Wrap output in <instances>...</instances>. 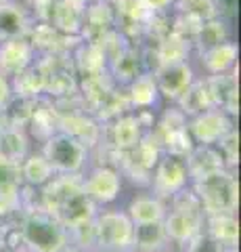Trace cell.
I'll return each instance as SVG.
<instances>
[{
    "label": "cell",
    "mask_w": 241,
    "mask_h": 252,
    "mask_svg": "<svg viewBox=\"0 0 241 252\" xmlns=\"http://www.w3.org/2000/svg\"><path fill=\"white\" fill-rule=\"evenodd\" d=\"M19 175L23 183H27L29 187H44L55 177V170L51 168L46 158L38 152V154H27L23 158V162L19 164Z\"/></svg>",
    "instance_id": "cell-24"
},
{
    "label": "cell",
    "mask_w": 241,
    "mask_h": 252,
    "mask_svg": "<svg viewBox=\"0 0 241 252\" xmlns=\"http://www.w3.org/2000/svg\"><path fill=\"white\" fill-rule=\"evenodd\" d=\"M13 86V97L15 99H40L44 94V74L40 65L34 61V65H29L26 72H21L19 76H15L11 80Z\"/></svg>",
    "instance_id": "cell-23"
},
{
    "label": "cell",
    "mask_w": 241,
    "mask_h": 252,
    "mask_svg": "<svg viewBox=\"0 0 241 252\" xmlns=\"http://www.w3.org/2000/svg\"><path fill=\"white\" fill-rule=\"evenodd\" d=\"M13 103V86L11 80L4 74H0V114H4V109Z\"/></svg>",
    "instance_id": "cell-32"
},
{
    "label": "cell",
    "mask_w": 241,
    "mask_h": 252,
    "mask_svg": "<svg viewBox=\"0 0 241 252\" xmlns=\"http://www.w3.org/2000/svg\"><path fill=\"white\" fill-rule=\"evenodd\" d=\"M84 15H86V2L82 0H57L49 23L63 36H80L84 28Z\"/></svg>",
    "instance_id": "cell-13"
},
{
    "label": "cell",
    "mask_w": 241,
    "mask_h": 252,
    "mask_svg": "<svg viewBox=\"0 0 241 252\" xmlns=\"http://www.w3.org/2000/svg\"><path fill=\"white\" fill-rule=\"evenodd\" d=\"M153 78L155 84H158L160 97L176 103L187 93V89L195 82L197 76L189 61H178V63H168V65H158L153 69Z\"/></svg>",
    "instance_id": "cell-9"
},
{
    "label": "cell",
    "mask_w": 241,
    "mask_h": 252,
    "mask_svg": "<svg viewBox=\"0 0 241 252\" xmlns=\"http://www.w3.org/2000/svg\"><path fill=\"white\" fill-rule=\"evenodd\" d=\"M4 242H6V238H4L2 227H0V252H4Z\"/></svg>",
    "instance_id": "cell-34"
},
{
    "label": "cell",
    "mask_w": 241,
    "mask_h": 252,
    "mask_svg": "<svg viewBox=\"0 0 241 252\" xmlns=\"http://www.w3.org/2000/svg\"><path fill=\"white\" fill-rule=\"evenodd\" d=\"M185 252H224V248L206 229H201L195 238L187 242Z\"/></svg>",
    "instance_id": "cell-31"
},
{
    "label": "cell",
    "mask_w": 241,
    "mask_h": 252,
    "mask_svg": "<svg viewBox=\"0 0 241 252\" xmlns=\"http://www.w3.org/2000/svg\"><path fill=\"white\" fill-rule=\"evenodd\" d=\"M204 220L206 212L201 208L197 195L191 189H183L166 202V215L161 225H164L168 242L185 248L187 242L204 229Z\"/></svg>",
    "instance_id": "cell-2"
},
{
    "label": "cell",
    "mask_w": 241,
    "mask_h": 252,
    "mask_svg": "<svg viewBox=\"0 0 241 252\" xmlns=\"http://www.w3.org/2000/svg\"><path fill=\"white\" fill-rule=\"evenodd\" d=\"M9 252H27L26 248H13V250H9Z\"/></svg>",
    "instance_id": "cell-35"
},
{
    "label": "cell",
    "mask_w": 241,
    "mask_h": 252,
    "mask_svg": "<svg viewBox=\"0 0 241 252\" xmlns=\"http://www.w3.org/2000/svg\"><path fill=\"white\" fill-rule=\"evenodd\" d=\"M239 132L237 128H231L227 135H224L218 143H216V149H218V154L222 158L224 166L229 170H233L239 164Z\"/></svg>",
    "instance_id": "cell-30"
},
{
    "label": "cell",
    "mask_w": 241,
    "mask_h": 252,
    "mask_svg": "<svg viewBox=\"0 0 241 252\" xmlns=\"http://www.w3.org/2000/svg\"><path fill=\"white\" fill-rule=\"evenodd\" d=\"M36 49L26 36L11 38V40L0 42V74H4L9 80L21 72H26L36 61Z\"/></svg>",
    "instance_id": "cell-11"
},
{
    "label": "cell",
    "mask_w": 241,
    "mask_h": 252,
    "mask_svg": "<svg viewBox=\"0 0 241 252\" xmlns=\"http://www.w3.org/2000/svg\"><path fill=\"white\" fill-rule=\"evenodd\" d=\"M29 154V143L23 126L4 124L0 128V158L13 164H21Z\"/></svg>",
    "instance_id": "cell-21"
},
{
    "label": "cell",
    "mask_w": 241,
    "mask_h": 252,
    "mask_svg": "<svg viewBox=\"0 0 241 252\" xmlns=\"http://www.w3.org/2000/svg\"><path fill=\"white\" fill-rule=\"evenodd\" d=\"M176 105L187 118H193L201 112H206V109H212L214 103H212V97H210V93H208L204 78H195V82H193L183 97L176 101Z\"/></svg>",
    "instance_id": "cell-25"
},
{
    "label": "cell",
    "mask_w": 241,
    "mask_h": 252,
    "mask_svg": "<svg viewBox=\"0 0 241 252\" xmlns=\"http://www.w3.org/2000/svg\"><path fill=\"white\" fill-rule=\"evenodd\" d=\"M141 2L145 6H149L153 13H164L166 9H170L174 4V0H141Z\"/></svg>",
    "instance_id": "cell-33"
},
{
    "label": "cell",
    "mask_w": 241,
    "mask_h": 252,
    "mask_svg": "<svg viewBox=\"0 0 241 252\" xmlns=\"http://www.w3.org/2000/svg\"><path fill=\"white\" fill-rule=\"evenodd\" d=\"M160 252H185V250H168V248H164V250H160Z\"/></svg>",
    "instance_id": "cell-36"
},
{
    "label": "cell",
    "mask_w": 241,
    "mask_h": 252,
    "mask_svg": "<svg viewBox=\"0 0 241 252\" xmlns=\"http://www.w3.org/2000/svg\"><path fill=\"white\" fill-rule=\"evenodd\" d=\"M145 132H149V130L143 126L138 114L126 112V114H122V116L111 120V124H109V143L107 145H111L113 152H118V154L130 152V149H134L138 143H141Z\"/></svg>",
    "instance_id": "cell-12"
},
{
    "label": "cell",
    "mask_w": 241,
    "mask_h": 252,
    "mask_svg": "<svg viewBox=\"0 0 241 252\" xmlns=\"http://www.w3.org/2000/svg\"><path fill=\"white\" fill-rule=\"evenodd\" d=\"M204 229L220 244L224 250H237L239 244V220L235 215H208Z\"/></svg>",
    "instance_id": "cell-20"
},
{
    "label": "cell",
    "mask_w": 241,
    "mask_h": 252,
    "mask_svg": "<svg viewBox=\"0 0 241 252\" xmlns=\"http://www.w3.org/2000/svg\"><path fill=\"white\" fill-rule=\"evenodd\" d=\"M193 49V44L187 40V38L178 36L176 32H170L166 38L158 40V46H155V67L158 65H168V63H178V61H189V53Z\"/></svg>",
    "instance_id": "cell-22"
},
{
    "label": "cell",
    "mask_w": 241,
    "mask_h": 252,
    "mask_svg": "<svg viewBox=\"0 0 241 252\" xmlns=\"http://www.w3.org/2000/svg\"><path fill=\"white\" fill-rule=\"evenodd\" d=\"M197 57L201 67L206 69L208 76H218V74H229L237 67V57H239V46L233 40H224L220 44H214L210 49L197 51Z\"/></svg>",
    "instance_id": "cell-14"
},
{
    "label": "cell",
    "mask_w": 241,
    "mask_h": 252,
    "mask_svg": "<svg viewBox=\"0 0 241 252\" xmlns=\"http://www.w3.org/2000/svg\"><path fill=\"white\" fill-rule=\"evenodd\" d=\"M0 2H2V0H0Z\"/></svg>",
    "instance_id": "cell-38"
},
{
    "label": "cell",
    "mask_w": 241,
    "mask_h": 252,
    "mask_svg": "<svg viewBox=\"0 0 241 252\" xmlns=\"http://www.w3.org/2000/svg\"><path fill=\"white\" fill-rule=\"evenodd\" d=\"M82 2H86V4H88V2H92V0H82Z\"/></svg>",
    "instance_id": "cell-37"
},
{
    "label": "cell",
    "mask_w": 241,
    "mask_h": 252,
    "mask_svg": "<svg viewBox=\"0 0 241 252\" xmlns=\"http://www.w3.org/2000/svg\"><path fill=\"white\" fill-rule=\"evenodd\" d=\"M95 248L101 252H132L134 225L126 210H97L92 219Z\"/></svg>",
    "instance_id": "cell-5"
},
{
    "label": "cell",
    "mask_w": 241,
    "mask_h": 252,
    "mask_svg": "<svg viewBox=\"0 0 241 252\" xmlns=\"http://www.w3.org/2000/svg\"><path fill=\"white\" fill-rule=\"evenodd\" d=\"M29 26H32V19L23 4L15 2V0L0 2V42L26 36Z\"/></svg>",
    "instance_id": "cell-17"
},
{
    "label": "cell",
    "mask_w": 241,
    "mask_h": 252,
    "mask_svg": "<svg viewBox=\"0 0 241 252\" xmlns=\"http://www.w3.org/2000/svg\"><path fill=\"white\" fill-rule=\"evenodd\" d=\"M185 162L191 181H197L206 175H212L216 170L227 168L216 145H195L191 149V154L185 158Z\"/></svg>",
    "instance_id": "cell-19"
},
{
    "label": "cell",
    "mask_w": 241,
    "mask_h": 252,
    "mask_svg": "<svg viewBox=\"0 0 241 252\" xmlns=\"http://www.w3.org/2000/svg\"><path fill=\"white\" fill-rule=\"evenodd\" d=\"M231 128H235L233 118L220 107L206 109L187 120V130L195 145H216Z\"/></svg>",
    "instance_id": "cell-8"
},
{
    "label": "cell",
    "mask_w": 241,
    "mask_h": 252,
    "mask_svg": "<svg viewBox=\"0 0 241 252\" xmlns=\"http://www.w3.org/2000/svg\"><path fill=\"white\" fill-rule=\"evenodd\" d=\"M40 208L55 217L67 231L92 220L99 210L84 191L82 175H55L42 187Z\"/></svg>",
    "instance_id": "cell-1"
},
{
    "label": "cell",
    "mask_w": 241,
    "mask_h": 252,
    "mask_svg": "<svg viewBox=\"0 0 241 252\" xmlns=\"http://www.w3.org/2000/svg\"><path fill=\"white\" fill-rule=\"evenodd\" d=\"M174 11L195 23H204L214 17H220V11L214 0H174Z\"/></svg>",
    "instance_id": "cell-28"
},
{
    "label": "cell",
    "mask_w": 241,
    "mask_h": 252,
    "mask_svg": "<svg viewBox=\"0 0 241 252\" xmlns=\"http://www.w3.org/2000/svg\"><path fill=\"white\" fill-rule=\"evenodd\" d=\"M189 170H187L185 158H178L172 154H161L160 162L151 170V193L160 200L168 202L172 195L183 191L189 185Z\"/></svg>",
    "instance_id": "cell-7"
},
{
    "label": "cell",
    "mask_w": 241,
    "mask_h": 252,
    "mask_svg": "<svg viewBox=\"0 0 241 252\" xmlns=\"http://www.w3.org/2000/svg\"><path fill=\"white\" fill-rule=\"evenodd\" d=\"M191 191L208 215H235L239 206V183L229 168L216 170L197 181H191Z\"/></svg>",
    "instance_id": "cell-4"
},
{
    "label": "cell",
    "mask_w": 241,
    "mask_h": 252,
    "mask_svg": "<svg viewBox=\"0 0 241 252\" xmlns=\"http://www.w3.org/2000/svg\"><path fill=\"white\" fill-rule=\"evenodd\" d=\"M168 238L161 223L136 225L134 227V246L132 252H160L168 246Z\"/></svg>",
    "instance_id": "cell-27"
},
{
    "label": "cell",
    "mask_w": 241,
    "mask_h": 252,
    "mask_svg": "<svg viewBox=\"0 0 241 252\" xmlns=\"http://www.w3.org/2000/svg\"><path fill=\"white\" fill-rule=\"evenodd\" d=\"M126 97L130 107L136 112H153V107L161 99L153 72H141L134 80H130L126 84Z\"/></svg>",
    "instance_id": "cell-16"
},
{
    "label": "cell",
    "mask_w": 241,
    "mask_h": 252,
    "mask_svg": "<svg viewBox=\"0 0 241 252\" xmlns=\"http://www.w3.org/2000/svg\"><path fill=\"white\" fill-rule=\"evenodd\" d=\"M59 130L67 132V135L76 137L80 143L86 147H92L99 143L101 139V126L95 118L86 116L84 109H74L69 114H61L59 112Z\"/></svg>",
    "instance_id": "cell-15"
},
{
    "label": "cell",
    "mask_w": 241,
    "mask_h": 252,
    "mask_svg": "<svg viewBox=\"0 0 241 252\" xmlns=\"http://www.w3.org/2000/svg\"><path fill=\"white\" fill-rule=\"evenodd\" d=\"M21 208V183L2 181L0 183V219Z\"/></svg>",
    "instance_id": "cell-29"
},
{
    "label": "cell",
    "mask_w": 241,
    "mask_h": 252,
    "mask_svg": "<svg viewBox=\"0 0 241 252\" xmlns=\"http://www.w3.org/2000/svg\"><path fill=\"white\" fill-rule=\"evenodd\" d=\"M19 240L27 252H63L69 246V231L44 208L23 212Z\"/></svg>",
    "instance_id": "cell-3"
},
{
    "label": "cell",
    "mask_w": 241,
    "mask_h": 252,
    "mask_svg": "<svg viewBox=\"0 0 241 252\" xmlns=\"http://www.w3.org/2000/svg\"><path fill=\"white\" fill-rule=\"evenodd\" d=\"M55 175H82L88 162V147L67 132H53L44 139L40 152Z\"/></svg>",
    "instance_id": "cell-6"
},
{
    "label": "cell",
    "mask_w": 241,
    "mask_h": 252,
    "mask_svg": "<svg viewBox=\"0 0 241 252\" xmlns=\"http://www.w3.org/2000/svg\"><path fill=\"white\" fill-rule=\"evenodd\" d=\"M224 40H231V30H229V23L220 17H214L210 21H204L195 32V38H193V49L197 51H204L210 49L214 44H220Z\"/></svg>",
    "instance_id": "cell-26"
},
{
    "label": "cell",
    "mask_w": 241,
    "mask_h": 252,
    "mask_svg": "<svg viewBox=\"0 0 241 252\" xmlns=\"http://www.w3.org/2000/svg\"><path fill=\"white\" fill-rule=\"evenodd\" d=\"M82 187L97 206H105L120 198L122 172L113 166H97L86 177H82Z\"/></svg>",
    "instance_id": "cell-10"
},
{
    "label": "cell",
    "mask_w": 241,
    "mask_h": 252,
    "mask_svg": "<svg viewBox=\"0 0 241 252\" xmlns=\"http://www.w3.org/2000/svg\"><path fill=\"white\" fill-rule=\"evenodd\" d=\"M126 215L130 217L132 225H151V223H161L166 215V202L160 200L158 195L149 193H136L130 200Z\"/></svg>",
    "instance_id": "cell-18"
}]
</instances>
